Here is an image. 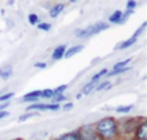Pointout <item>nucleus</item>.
Masks as SVG:
<instances>
[{
  "mask_svg": "<svg viewBox=\"0 0 147 140\" xmlns=\"http://www.w3.org/2000/svg\"><path fill=\"white\" fill-rule=\"evenodd\" d=\"M94 129L101 140H114L118 136V123L113 117H104L98 120Z\"/></svg>",
  "mask_w": 147,
  "mask_h": 140,
  "instance_id": "obj_1",
  "label": "nucleus"
},
{
  "mask_svg": "<svg viewBox=\"0 0 147 140\" xmlns=\"http://www.w3.org/2000/svg\"><path fill=\"white\" fill-rule=\"evenodd\" d=\"M107 28H108V23L107 22H97L95 25H92V26H90L87 29L77 30L75 32V36H78V38H88V36H92V35H95V33H98L101 30H105Z\"/></svg>",
  "mask_w": 147,
  "mask_h": 140,
  "instance_id": "obj_2",
  "label": "nucleus"
},
{
  "mask_svg": "<svg viewBox=\"0 0 147 140\" xmlns=\"http://www.w3.org/2000/svg\"><path fill=\"white\" fill-rule=\"evenodd\" d=\"M78 133H80V139H81V140H101L100 136L97 134L94 126H90V124L81 127V129L78 130Z\"/></svg>",
  "mask_w": 147,
  "mask_h": 140,
  "instance_id": "obj_3",
  "label": "nucleus"
},
{
  "mask_svg": "<svg viewBox=\"0 0 147 140\" xmlns=\"http://www.w3.org/2000/svg\"><path fill=\"white\" fill-rule=\"evenodd\" d=\"M136 140H147V121L143 120L138 126H136Z\"/></svg>",
  "mask_w": 147,
  "mask_h": 140,
  "instance_id": "obj_4",
  "label": "nucleus"
},
{
  "mask_svg": "<svg viewBox=\"0 0 147 140\" xmlns=\"http://www.w3.org/2000/svg\"><path fill=\"white\" fill-rule=\"evenodd\" d=\"M39 98H40L39 91H30V93H28V94H25V95H23L22 101H26V103H32V104H35Z\"/></svg>",
  "mask_w": 147,
  "mask_h": 140,
  "instance_id": "obj_5",
  "label": "nucleus"
},
{
  "mask_svg": "<svg viewBox=\"0 0 147 140\" xmlns=\"http://www.w3.org/2000/svg\"><path fill=\"white\" fill-rule=\"evenodd\" d=\"M66 51V46L65 45H59L53 49V53H52V59L53 61H59L61 58H63V53Z\"/></svg>",
  "mask_w": 147,
  "mask_h": 140,
  "instance_id": "obj_6",
  "label": "nucleus"
},
{
  "mask_svg": "<svg viewBox=\"0 0 147 140\" xmlns=\"http://www.w3.org/2000/svg\"><path fill=\"white\" fill-rule=\"evenodd\" d=\"M12 74H13V68H12V65H5V66L0 68V78L7 80Z\"/></svg>",
  "mask_w": 147,
  "mask_h": 140,
  "instance_id": "obj_7",
  "label": "nucleus"
},
{
  "mask_svg": "<svg viewBox=\"0 0 147 140\" xmlns=\"http://www.w3.org/2000/svg\"><path fill=\"white\" fill-rule=\"evenodd\" d=\"M82 49H84V46H82V45H75V46H72V48L66 49V51H65V53H63V56H65V58H71V56L75 55V53L81 52Z\"/></svg>",
  "mask_w": 147,
  "mask_h": 140,
  "instance_id": "obj_8",
  "label": "nucleus"
},
{
  "mask_svg": "<svg viewBox=\"0 0 147 140\" xmlns=\"http://www.w3.org/2000/svg\"><path fill=\"white\" fill-rule=\"evenodd\" d=\"M65 9V5L63 3H58V5H53L52 7H51V10H49V16L51 18H56L62 10Z\"/></svg>",
  "mask_w": 147,
  "mask_h": 140,
  "instance_id": "obj_9",
  "label": "nucleus"
},
{
  "mask_svg": "<svg viewBox=\"0 0 147 140\" xmlns=\"http://www.w3.org/2000/svg\"><path fill=\"white\" fill-rule=\"evenodd\" d=\"M121 19H123V12H121V10H115V12L108 18V22H110V23L121 25V23H123V22H121Z\"/></svg>",
  "mask_w": 147,
  "mask_h": 140,
  "instance_id": "obj_10",
  "label": "nucleus"
},
{
  "mask_svg": "<svg viewBox=\"0 0 147 140\" xmlns=\"http://www.w3.org/2000/svg\"><path fill=\"white\" fill-rule=\"evenodd\" d=\"M58 140H81V139H80V133L78 131H71V133L62 134Z\"/></svg>",
  "mask_w": 147,
  "mask_h": 140,
  "instance_id": "obj_11",
  "label": "nucleus"
},
{
  "mask_svg": "<svg viewBox=\"0 0 147 140\" xmlns=\"http://www.w3.org/2000/svg\"><path fill=\"white\" fill-rule=\"evenodd\" d=\"M130 64V59H124V61H120V62H117L114 66H113V69H111V72H117V71H123V69H125L127 68V65Z\"/></svg>",
  "mask_w": 147,
  "mask_h": 140,
  "instance_id": "obj_12",
  "label": "nucleus"
},
{
  "mask_svg": "<svg viewBox=\"0 0 147 140\" xmlns=\"http://www.w3.org/2000/svg\"><path fill=\"white\" fill-rule=\"evenodd\" d=\"M137 42V39L136 38H130V39H127V41H124L123 43H120V45H117V49H127V48H130V46H133L134 43Z\"/></svg>",
  "mask_w": 147,
  "mask_h": 140,
  "instance_id": "obj_13",
  "label": "nucleus"
},
{
  "mask_svg": "<svg viewBox=\"0 0 147 140\" xmlns=\"http://www.w3.org/2000/svg\"><path fill=\"white\" fill-rule=\"evenodd\" d=\"M104 75H107V69H101L100 72H97L95 75H92V78L90 80V83H92V84H95L98 80H101V77H104Z\"/></svg>",
  "mask_w": 147,
  "mask_h": 140,
  "instance_id": "obj_14",
  "label": "nucleus"
},
{
  "mask_svg": "<svg viewBox=\"0 0 147 140\" xmlns=\"http://www.w3.org/2000/svg\"><path fill=\"white\" fill-rule=\"evenodd\" d=\"M133 110V106L130 104V106H120V107H117L115 108V111L118 113V114H125V113H128V111H131Z\"/></svg>",
  "mask_w": 147,
  "mask_h": 140,
  "instance_id": "obj_15",
  "label": "nucleus"
},
{
  "mask_svg": "<svg viewBox=\"0 0 147 140\" xmlns=\"http://www.w3.org/2000/svg\"><path fill=\"white\" fill-rule=\"evenodd\" d=\"M28 20H29L30 25H38V23H39V16H38L36 13H30V15L28 16Z\"/></svg>",
  "mask_w": 147,
  "mask_h": 140,
  "instance_id": "obj_16",
  "label": "nucleus"
},
{
  "mask_svg": "<svg viewBox=\"0 0 147 140\" xmlns=\"http://www.w3.org/2000/svg\"><path fill=\"white\" fill-rule=\"evenodd\" d=\"M39 94H40V98H52L53 97L52 90H42V91H39Z\"/></svg>",
  "mask_w": 147,
  "mask_h": 140,
  "instance_id": "obj_17",
  "label": "nucleus"
},
{
  "mask_svg": "<svg viewBox=\"0 0 147 140\" xmlns=\"http://www.w3.org/2000/svg\"><path fill=\"white\" fill-rule=\"evenodd\" d=\"M66 88H68L66 85H59L58 88L52 90V91H53V95H62V94H63V93L66 91Z\"/></svg>",
  "mask_w": 147,
  "mask_h": 140,
  "instance_id": "obj_18",
  "label": "nucleus"
},
{
  "mask_svg": "<svg viewBox=\"0 0 147 140\" xmlns=\"http://www.w3.org/2000/svg\"><path fill=\"white\" fill-rule=\"evenodd\" d=\"M13 93H6V94H3V95H0V103H9V100L10 98H13Z\"/></svg>",
  "mask_w": 147,
  "mask_h": 140,
  "instance_id": "obj_19",
  "label": "nucleus"
},
{
  "mask_svg": "<svg viewBox=\"0 0 147 140\" xmlns=\"http://www.w3.org/2000/svg\"><path fill=\"white\" fill-rule=\"evenodd\" d=\"M136 7H137V2H134V0H128V2L125 3V9L128 12H133Z\"/></svg>",
  "mask_w": 147,
  "mask_h": 140,
  "instance_id": "obj_20",
  "label": "nucleus"
},
{
  "mask_svg": "<svg viewBox=\"0 0 147 140\" xmlns=\"http://www.w3.org/2000/svg\"><path fill=\"white\" fill-rule=\"evenodd\" d=\"M92 90H94V84H92V83H88V84L84 87V90H82L81 94H85V95H87V94H90Z\"/></svg>",
  "mask_w": 147,
  "mask_h": 140,
  "instance_id": "obj_21",
  "label": "nucleus"
},
{
  "mask_svg": "<svg viewBox=\"0 0 147 140\" xmlns=\"http://www.w3.org/2000/svg\"><path fill=\"white\" fill-rule=\"evenodd\" d=\"M110 85H111V84H110V81H104V83L98 84L95 90H97V91H101V90H107V88H108Z\"/></svg>",
  "mask_w": 147,
  "mask_h": 140,
  "instance_id": "obj_22",
  "label": "nucleus"
},
{
  "mask_svg": "<svg viewBox=\"0 0 147 140\" xmlns=\"http://www.w3.org/2000/svg\"><path fill=\"white\" fill-rule=\"evenodd\" d=\"M36 26H38L40 30H49V29L52 28V26H51V23H45V22H43V23H40V22H39Z\"/></svg>",
  "mask_w": 147,
  "mask_h": 140,
  "instance_id": "obj_23",
  "label": "nucleus"
},
{
  "mask_svg": "<svg viewBox=\"0 0 147 140\" xmlns=\"http://www.w3.org/2000/svg\"><path fill=\"white\" fill-rule=\"evenodd\" d=\"M146 25H147V23L144 22V23H143V25H141V26H140V28L137 29V32H136V33L133 35V38H136V39H137V38H138V36H140V35H141V33L144 32V28H146Z\"/></svg>",
  "mask_w": 147,
  "mask_h": 140,
  "instance_id": "obj_24",
  "label": "nucleus"
},
{
  "mask_svg": "<svg viewBox=\"0 0 147 140\" xmlns=\"http://www.w3.org/2000/svg\"><path fill=\"white\" fill-rule=\"evenodd\" d=\"M52 98H53V100H52V101H53V104H59L61 101H63V100H66V97H65L63 94H62V95H53Z\"/></svg>",
  "mask_w": 147,
  "mask_h": 140,
  "instance_id": "obj_25",
  "label": "nucleus"
},
{
  "mask_svg": "<svg viewBox=\"0 0 147 140\" xmlns=\"http://www.w3.org/2000/svg\"><path fill=\"white\" fill-rule=\"evenodd\" d=\"M33 116H36V113H28V114L20 116L19 120H20V121H25V120H28V118H30V117H33Z\"/></svg>",
  "mask_w": 147,
  "mask_h": 140,
  "instance_id": "obj_26",
  "label": "nucleus"
},
{
  "mask_svg": "<svg viewBox=\"0 0 147 140\" xmlns=\"http://www.w3.org/2000/svg\"><path fill=\"white\" fill-rule=\"evenodd\" d=\"M46 66H48L46 62H36V64H35V68H39V69H42V68L45 69Z\"/></svg>",
  "mask_w": 147,
  "mask_h": 140,
  "instance_id": "obj_27",
  "label": "nucleus"
},
{
  "mask_svg": "<svg viewBox=\"0 0 147 140\" xmlns=\"http://www.w3.org/2000/svg\"><path fill=\"white\" fill-rule=\"evenodd\" d=\"M72 108H74V104H72V103H66V104L63 106V110H65V111H68V110H72Z\"/></svg>",
  "mask_w": 147,
  "mask_h": 140,
  "instance_id": "obj_28",
  "label": "nucleus"
},
{
  "mask_svg": "<svg viewBox=\"0 0 147 140\" xmlns=\"http://www.w3.org/2000/svg\"><path fill=\"white\" fill-rule=\"evenodd\" d=\"M7 107H9V103H2V104H0V111L5 110V108H7Z\"/></svg>",
  "mask_w": 147,
  "mask_h": 140,
  "instance_id": "obj_29",
  "label": "nucleus"
},
{
  "mask_svg": "<svg viewBox=\"0 0 147 140\" xmlns=\"http://www.w3.org/2000/svg\"><path fill=\"white\" fill-rule=\"evenodd\" d=\"M9 116V111H0V118H5Z\"/></svg>",
  "mask_w": 147,
  "mask_h": 140,
  "instance_id": "obj_30",
  "label": "nucleus"
}]
</instances>
